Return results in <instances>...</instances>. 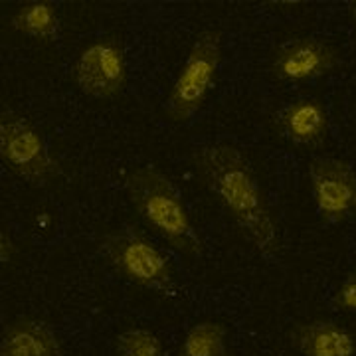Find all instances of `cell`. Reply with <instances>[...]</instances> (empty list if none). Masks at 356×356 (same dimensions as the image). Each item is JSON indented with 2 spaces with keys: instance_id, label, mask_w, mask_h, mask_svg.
<instances>
[{
  "instance_id": "1",
  "label": "cell",
  "mask_w": 356,
  "mask_h": 356,
  "mask_svg": "<svg viewBox=\"0 0 356 356\" xmlns=\"http://www.w3.org/2000/svg\"><path fill=\"white\" fill-rule=\"evenodd\" d=\"M194 163L206 188L216 196L257 252L267 257L275 254L280 250L277 226L254 168L242 151L226 143L206 145L196 151Z\"/></svg>"
},
{
  "instance_id": "2",
  "label": "cell",
  "mask_w": 356,
  "mask_h": 356,
  "mask_svg": "<svg viewBox=\"0 0 356 356\" xmlns=\"http://www.w3.org/2000/svg\"><path fill=\"white\" fill-rule=\"evenodd\" d=\"M127 194L147 226L161 234L178 252L202 254L200 236L192 226L182 196L165 172L156 166H139L125 178Z\"/></svg>"
},
{
  "instance_id": "3",
  "label": "cell",
  "mask_w": 356,
  "mask_h": 356,
  "mask_svg": "<svg viewBox=\"0 0 356 356\" xmlns=\"http://www.w3.org/2000/svg\"><path fill=\"white\" fill-rule=\"evenodd\" d=\"M220 62L222 34L218 30H204L194 42L165 103V113L172 123H186L202 107L216 83Z\"/></svg>"
},
{
  "instance_id": "4",
  "label": "cell",
  "mask_w": 356,
  "mask_h": 356,
  "mask_svg": "<svg viewBox=\"0 0 356 356\" xmlns=\"http://www.w3.org/2000/svg\"><path fill=\"white\" fill-rule=\"evenodd\" d=\"M103 252L111 266L129 281L163 295L175 291V271L168 257L133 228L109 234L103 242Z\"/></svg>"
},
{
  "instance_id": "5",
  "label": "cell",
  "mask_w": 356,
  "mask_h": 356,
  "mask_svg": "<svg viewBox=\"0 0 356 356\" xmlns=\"http://www.w3.org/2000/svg\"><path fill=\"white\" fill-rule=\"evenodd\" d=\"M0 156L14 175L30 184L44 186L60 175V165L38 129L13 111L0 117Z\"/></svg>"
},
{
  "instance_id": "6",
  "label": "cell",
  "mask_w": 356,
  "mask_h": 356,
  "mask_svg": "<svg viewBox=\"0 0 356 356\" xmlns=\"http://www.w3.org/2000/svg\"><path fill=\"white\" fill-rule=\"evenodd\" d=\"M77 86L86 95L109 99L127 86V62L123 44L113 36L89 44L76 65Z\"/></svg>"
},
{
  "instance_id": "7",
  "label": "cell",
  "mask_w": 356,
  "mask_h": 356,
  "mask_svg": "<svg viewBox=\"0 0 356 356\" xmlns=\"http://www.w3.org/2000/svg\"><path fill=\"white\" fill-rule=\"evenodd\" d=\"M311 191L321 218L329 224L356 216V172L339 159H315L309 168Z\"/></svg>"
},
{
  "instance_id": "8",
  "label": "cell",
  "mask_w": 356,
  "mask_h": 356,
  "mask_svg": "<svg viewBox=\"0 0 356 356\" xmlns=\"http://www.w3.org/2000/svg\"><path fill=\"white\" fill-rule=\"evenodd\" d=\"M337 65V51L321 40H295L275 51L271 72L283 81H309L329 74Z\"/></svg>"
},
{
  "instance_id": "9",
  "label": "cell",
  "mask_w": 356,
  "mask_h": 356,
  "mask_svg": "<svg viewBox=\"0 0 356 356\" xmlns=\"http://www.w3.org/2000/svg\"><path fill=\"white\" fill-rule=\"evenodd\" d=\"M0 356H62V346L48 323L18 318L4 329Z\"/></svg>"
},
{
  "instance_id": "10",
  "label": "cell",
  "mask_w": 356,
  "mask_h": 356,
  "mask_svg": "<svg viewBox=\"0 0 356 356\" xmlns=\"http://www.w3.org/2000/svg\"><path fill=\"white\" fill-rule=\"evenodd\" d=\"M293 343L303 356H356L355 337L332 321L299 325Z\"/></svg>"
},
{
  "instance_id": "11",
  "label": "cell",
  "mask_w": 356,
  "mask_h": 356,
  "mask_svg": "<svg viewBox=\"0 0 356 356\" xmlns=\"http://www.w3.org/2000/svg\"><path fill=\"white\" fill-rule=\"evenodd\" d=\"M283 133L301 145H311L321 140L329 131L327 109L317 99H299L283 109L280 117Z\"/></svg>"
},
{
  "instance_id": "12",
  "label": "cell",
  "mask_w": 356,
  "mask_h": 356,
  "mask_svg": "<svg viewBox=\"0 0 356 356\" xmlns=\"http://www.w3.org/2000/svg\"><path fill=\"white\" fill-rule=\"evenodd\" d=\"M14 30L22 32L30 38L56 40L60 36V16L54 2L34 0L22 4L10 18Z\"/></svg>"
},
{
  "instance_id": "13",
  "label": "cell",
  "mask_w": 356,
  "mask_h": 356,
  "mask_svg": "<svg viewBox=\"0 0 356 356\" xmlns=\"http://www.w3.org/2000/svg\"><path fill=\"white\" fill-rule=\"evenodd\" d=\"M228 331L222 323L202 321L186 332L178 356H232L226 346Z\"/></svg>"
},
{
  "instance_id": "14",
  "label": "cell",
  "mask_w": 356,
  "mask_h": 356,
  "mask_svg": "<svg viewBox=\"0 0 356 356\" xmlns=\"http://www.w3.org/2000/svg\"><path fill=\"white\" fill-rule=\"evenodd\" d=\"M119 356H165L161 339L145 329H131L115 339Z\"/></svg>"
},
{
  "instance_id": "15",
  "label": "cell",
  "mask_w": 356,
  "mask_h": 356,
  "mask_svg": "<svg viewBox=\"0 0 356 356\" xmlns=\"http://www.w3.org/2000/svg\"><path fill=\"white\" fill-rule=\"evenodd\" d=\"M334 305L348 313H356V271H353L334 295Z\"/></svg>"
},
{
  "instance_id": "16",
  "label": "cell",
  "mask_w": 356,
  "mask_h": 356,
  "mask_svg": "<svg viewBox=\"0 0 356 356\" xmlns=\"http://www.w3.org/2000/svg\"><path fill=\"white\" fill-rule=\"evenodd\" d=\"M350 10H353V16L356 18V2H353V4H350Z\"/></svg>"
}]
</instances>
